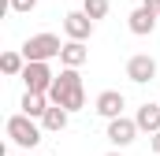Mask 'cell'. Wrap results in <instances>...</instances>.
Segmentation results:
<instances>
[{
    "instance_id": "obj_1",
    "label": "cell",
    "mask_w": 160,
    "mask_h": 156,
    "mask_svg": "<svg viewBox=\"0 0 160 156\" xmlns=\"http://www.w3.org/2000/svg\"><path fill=\"white\" fill-rule=\"evenodd\" d=\"M48 100L60 104V108H67V112H82V108H86L82 75H78V71H71V67H63V71L56 75V82H52V89H48Z\"/></svg>"
},
{
    "instance_id": "obj_2",
    "label": "cell",
    "mask_w": 160,
    "mask_h": 156,
    "mask_svg": "<svg viewBox=\"0 0 160 156\" xmlns=\"http://www.w3.org/2000/svg\"><path fill=\"white\" fill-rule=\"evenodd\" d=\"M67 41H60L56 34H34V37L22 41V56L26 63H48V60H60Z\"/></svg>"
},
{
    "instance_id": "obj_3",
    "label": "cell",
    "mask_w": 160,
    "mask_h": 156,
    "mask_svg": "<svg viewBox=\"0 0 160 156\" xmlns=\"http://www.w3.org/2000/svg\"><path fill=\"white\" fill-rule=\"evenodd\" d=\"M4 130H8V138H11L19 149H34V145L41 141V126H38L30 115H22V112L8 119V126H4Z\"/></svg>"
},
{
    "instance_id": "obj_4",
    "label": "cell",
    "mask_w": 160,
    "mask_h": 156,
    "mask_svg": "<svg viewBox=\"0 0 160 156\" xmlns=\"http://www.w3.org/2000/svg\"><path fill=\"white\" fill-rule=\"evenodd\" d=\"M19 78L26 82V93H45V97H48V89H52V82H56V75H52L48 63H26V71Z\"/></svg>"
},
{
    "instance_id": "obj_5",
    "label": "cell",
    "mask_w": 160,
    "mask_h": 156,
    "mask_svg": "<svg viewBox=\"0 0 160 156\" xmlns=\"http://www.w3.org/2000/svg\"><path fill=\"white\" fill-rule=\"evenodd\" d=\"M127 78H130L134 85L153 82V78H157V60H153V56H145V52L130 56V60H127Z\"/></svg>"
},
{
    "instance_id": "obj_6",
    "label": "cell",
    "mask_w": 160,
    "mask_h": 156,
    "mask_svg": "<svg viewBox=\"0 0 160 156\" xmlns=\"http://www.w3.org/2000/svg\"><path fill=\"white\" fill-rule=\"evenodd\" d=\"M63 34L71 41H82V45H86V41L93 37V19H89L86 11H67V15H63Z\"/></svg>"
},
{
    "instance_id": "obj_7",
    "label": "cell",
    "mask_w": 160,
    "mask_h": 156,
    "mask_svg": "<svg viewBox=\"0 0 160 156\" xmlns=\"http://www.w3.org/2000/svg\"><path fill=\"white\" fill-rule=\"evenodd\" d=\"M134 138H138V123H134V119L119 115V119H112V123H108V141H112L116 149H127Z\"/></svg>"
},
{
    "instance_id": "obj_8",
    "label": "cell",
    "mask_w": 160,
    "mask_h": 156,
    "mask_svg": "<svg viewBox=\"0 0 160 156\" xmlns=\"http://www.w3.org/2000/svg\"><path fill=\"white\" fill-rule=\"evenodd\" d=\"M93 108H97V115H104L108 123H112V119H119V115H123L127 100H123V93H119V89H104V93L93 100Z\"/></svg>"
},
{
    "instance_id": "obj_9",
    "label": "cell",
    "mask_w": 160,
    "mask_h": 156,
    "mask_svg": "<svg viewBox=\"0 0 160 156\" xmlns=\"http://www.w3.org/2000/svg\"><path fill=\"white\" fill-rule=\"evenodd\" d=\"M157 11H149V7H145V4H142V7H134V11H130V19H127V26H130V34H138V37H145V34H153V30H157Z\"/></svg>"
},
{
    "instance_id": "obj_10",
    "label": "cell",
    "mask_w": 160,
    "mask_h": 156,
    "mask_svg": "<svg viewBox=\"0 0 160 156\" xmlns=\"http://www.w3.org/2000/svg\"><path fill=\"white\" fill-rule=\"evenodd\" d=\"M19 108H22V115H30V119H45V112L52 108V100L45 93H22Z\"/></svg>"
},
{
    "instance_id": "obj_11",
    "label": "cell",
    "mask_w": 160,
    "mask_h": 156,
    "mask_svg": "<svg viewBox=\"0 0 160 156\" xmlns=\"http://www.w3.org/2000/svg\"><path fill=\"white\" fill-rule=\"evenodd\" d=\"M134 123H138V130H149V134H160V104H142L138 112H134Z\"/></svg>"
},
{
    "instance_id": "obj_12",
    "label": "cell",
    "mask_w": 160,
    "mask_h": 156,
    "mask_svg": "<svg viewBox=\"0 0 160 156\" xmlns=\"http://www.w3.org/2000/svg\"><path fill=\"white\" fill-rule=\"evenodd\" d=\"M86 60H89V48H86L82 41H67V45H63V52H60V63H63V67H71V71H78Z\"/></svg>"
},
{
    "instance_id": "obj_13",
    "label": "cell",
    "mask_w": 160,
    "mask_h": 156,
    "mask_svg": "<svg viewBox=\"0 0 160 156\" xmlns=\"http://www.w3.org/2000/svg\"><path fill=\"white\" fill-rule=\"evenodd\" d=\"M67 119H71V112H67V108L52 104V108L45 112V119H41V126H45V130H52V134H60V130L67 126Z\"/></svg>"
},
{
    "instance_id": "obj_14",
    "label": "cell",
    "mask_w": 160,
    "mask_h": 156,
    "mask_svg": "<svg viewBox=\"0 0 160 156\" xmlns=\"http://www.w3.org/2000/svg\"><path fill=\"white\" fill-rule=\"evenodd\" d=\"M0 71L8 78L22 75V71H26V56H22V52H4V56H0Z\"/></svg>"
},
{
    "instance_id": "obj_15",
    "label": "cell",
    "mask_w": 160,
    "mask_h": 156,
    "mask_svg": "<svg viewBox=\"0 0 160 156\" xmlns=\"http://www.w3.org/2000/svg\"><path fill=\"white\" fill-rule=\"evenodd\" d=\"M82 11L97 22V19H104V15L112 11V0H86V4H82Z\"/></svg>"
},
{
    "instance_id": "obj_16",
    "label": "cell",
    "mask_w": 160,
    "mask_h": 156,
    "mask_svg": "<svg viewBox=\"0 0 160 156\" xmlns=\"http://www.w3.org/2000/svg\"><path fill=\"white\" fill-rule=\"evenodd\" d=\"M8 7H11V11H19V15H26V11H34V7H38V0H8Z\"/></svg>"
},
{
    "instance_id": "obj_17",
    "label": "cell",
    "mask_w": 160,
    "mask_h": 156,
    "mask_svg": "<svg viewBox=\"0 0 160 156\" xmlns=\"http://www.w3.org/2000/svg\"><path fill=\"white\" fill-rule=\"evenodd\" d=\"M142 4H145L149 11H157V15H160V0H142Z\"/></svg>"
},
{
    "instance_id": "obj_18",
    "label": "cell",
    "mask_w": 160,
    "mask_h": 156,
    "mask_svg": "<svg viewBox=\"0 0 160 156\" xmlns=\"http://www.w3.org/2000/svg\"><path fill=\"white\" fill-rule=\"evenodd\" d=\"M153 153L160 156V134H153Z\"/></svg>"
},
{
    "instance_id": "obj_19",
    "label": "cell",
    "mask_w": 160,
    "mask_h": 156,
    "mask_svg": "<svg viewBox=\"0 0 160 156\" xmlns=\"http://www.w3.org/2000/svg\"><path fill=\"white\" fill-rule=\"evenodd\" d=\"M104 156H123V153H119V149H112V153H104Z\"/></svg>"
}]
</instances>
